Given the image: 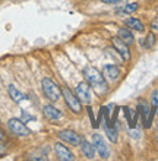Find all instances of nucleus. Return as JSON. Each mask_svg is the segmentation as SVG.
Segmentation results:
<instances>
[{"label": "nucleus", "mask_w": 158, "mask_h": 161, "mask_svg": "<svg viewBox=\"0 0 158 161\" xmlns=\"http://www.w3.org/2000/svg\"><path fill=\"white\" fill-rule=\"evenodd\" d=\"M82 75L85 76V80L98 95H106L108 91V84H107V79L104 78L103 72H100L94 66H86L82 70Z\"/></svg>", "instance_id": "f257e3e1"}, {"label": "nucleus", "mask_w": 158, "mask_h": 161, "mask_svg": "<svg viewBox=\"0 0 158 161\" xmlns=\"http://www.w3.org/2000/svg\"><path fill=\"white\" fill-rule=\"evenodd\" d=\"M117 37H119L120 40H123V41L126 42V44H129V46H132L133 42H135V37H133V34H132V30H129L128 26L119 28Z\"/></svg>", "instance_id": "2eb2a0df"}, {"label": "nucleus", "mask_w": 158, "mask_h": 161, "mask_svg": "<svg viewBox=\"0 0 158 161\" xmlns=\"http://www.w3.org/2000/svg\"><path fill=\"white\" fill-rule=\"evenodd\" d=\"M124 26H128L129 30L132 31H138V32H142L145 30L144 22L141 19H138V18H128V19H124Z\"/></svg>", "instance_id": "ddd939ff"}, {"label": "nucleus", "mask_w": 158, "mask_h": 161, "mask_svg": "<svg viewBox=\"0 0 158 161\" xmlns=\"http://www.w3.org/2000/svg\"><path fill=\"white\" fill-rule=\"evenodd\" d=\"M104 4H117V3H120L122 0H101Z\"/></svg>", "instance_id": "b1692460"}, {"label": "nucleus", "mask_w": 158, "mask_h": 161, "mask_svg": "<svg viewBox=\"0 0 158 161\" xmlns=\"http://www.w3.org/2000/svg\"><path fill=\"white\" fill-rule=\"evenodd\" d=\"M138 8H139V4L138 3H129V4H124L122 9H119L117 13H120V15H129V13L136 12Z\"/></svg>", "instance_id": "dca6fc26"}, {"label": "nucleus", "mask_w": 158, "mask_h": 161, "mask_svg": "<svg viewBox=\"0 0 158 161\" xmlns=\"http://www.w3.org/2000/svg\"><path fill=\"white\" fill-rule=\"evenodd\" d=\"M104 129H106L107 138L111 141V142H117V129L114 126H110V125H104Z\"/></svg>", "instance_id": "f3484780"}, {"label": "nucleus", "mask_w": 158, "mask_h": 161, "mask_svg": "<svg viewBox=\"0 0 158 161\" xmlns=\"http://www.w3.org/2000/svg\"><path fill=\"white\" fill-rule=\"evenodd\" d=\"M53 149H54V154H56V158H57V160H60V161H73L75 160L73 153L64 145V142H54Z\"/></svg>", "instance_id": "1a4fd4ad"}, {"label": "nucleus", "mask_w": 158, "mask_h": 161, "mask_svg": "<svg viewBox=\"0 0 158 161\" xmlns=\"http://www.w3.org/2000/svg\"><path fill=\"white\" fill-rule=\"evenodd\" d=\"M62 98L64 100L66 106L69 107V110L72 111V113H75V114H81L82 113V108H84L82 106H84V104H82V101L76 97L75 91H72L69 86H63V88H62Z\"/></svg>", "instance_id": "7ed1b4c3"}, {"label": "nucleus", "mask_w": 158, "mask_h": 161, "mask_svg": "<svg viewBox=\"0 0 158 161\" xmlns=\"http://www.w3.org/2000/svg\"><path fill=\"white\" fill-rule=\"evenodd\" d=\"M4 154H6V148H4V145L0 144V157H2V155H4Z\"/></svg>", "instance_id": "393cba45"}, {"label": "nucleus", "mask_w": 158, "mask_h": 161, "mask_svg": "<svg viewBox=\"0 0 158 161\" xmlns=\"http://www.w3.org/2000/svg\"><path fill=\"white\" fill-rule=\"evenodd\" d=\"M155 34L154 32H148L146 34V37L144 40H142V46L145 47V48H152V47L155 46Z\"/></svg>", "instance_id": "a211bd4d"}, {"label": "nucleus", "mask_w": 158, "mask_h": 161, "mask_svg": "<svg viewBox=\"0 0 158 161\" xmlns=\"http://www.w3.org/2000/svg\"><path fill=\"white\" fill-rule=\"evenodd\" d=\"M57 136H59V139L62 141V142H64V144L70 145V147H79L82 142V138L81 133H78V132L72 130V129H64V130H60L59 133H57Z\"/></svg>", "instance_id": "423d86ee"}, {"label": "nucleus", "mask_w": 158, "mask_h": 161, "mask_svg": "<svg viewBox=\"0 0 158 161\" xmlns=\"http://www.w3.org/2000/svg\"><path fill=\"white\" fill-rule=\"evenodd\" d=\"M43 116L46 117V119L48 120V122H59L62 117H63V113H62V110L60 108H57L56 106H53V104H44L43 106Z\"/></svg>", "instance_id": "9d476101"}, {"label": "nucleus", "mask_w": 158, "mask_h": 161, "mask_svg": "<svg viewBox=\"0 0 158 161\" xmlns=\"http://www.w3.org/2000/svg\"><path fill=\"white\" fill-rule=\"evenodd\" d=\"M86 111H88V116H90L91 123H92V127L97 129V127H98V125H97V119L94 117V111H92V108H91L90 104H86Z\"/></svg>", "instance_id": "6ab92c4d"}, {"label": "nucleus", "mask_w": 158, "mask_h": 161, "mask_svg": "<svg viewBox=\"0 0 158 161\" xmlns=\"http://www.w3.org/2000/svg\"><path fill=\"white\" fill-rule=\"evenodd\" d=\"M75 94L82 101V104H91L92 103V88L86 80H82L75 86Z\"/></svg>", "instance_id": "39448f33"}, {"label": "nucleus", "mask_w": 158, "mask_h": 161, "mask_svg": "<svg viewBox=\"0 0 158 161\" xmlns=\"http://www.w3.org/2000/svg\"><path fill=\"white\" fill-rule=\"evenodd\" d=\"M151 30H152V31H158V18H155L154 21L151 22Z\"/></svg>", "instance_id": "5701e85b"}, {"label": "nucleus", "mask_w": 158, "mask_h": 161, "mask_svg": "<svg viewBox=\"0 0 158 161\" xmlns=\"http://www.w3.org/2000/svg\"><path fill=\"white\" fill-rule=\"evenodd\" d=\"M92 144L95 147V151L98 153V155L103 160H107V158L110 157V149H108V145L107 142L104 141V138L100 133H94L92 135Z\"/></svg>", "instance_id": "6e6552de"}, {"label": "nucleus", "mask_w": 158, "mask_h": 161, "mask_svg": "<svg viewBox=\"0 0 158 161\" xmlns=\"http://www.w3.org/2000/svg\"><path fill=\"white\" fill-rule=\"evenodd\" d=\"M151 106L155 107V108H158V89H155V91H152V94H151Z\"/></svg>", "instance_id": "412c9836"}, {"label": "nucleus", "mask_w": 158, "mask_h": 161, "mask_svg": "<svg viewBox=\"0 0 158 161\" xmlns=\"http://www.w3.org/2000/svg\"><path fill=\"white\" fill-rule=\"evenodd\" d=\"M41 89H43V94L46 95V98L50 100L52 103L59 101L62 98V88L59 86L57 82H54L50 78H44L41 80Z\"/></svg>", "instance_id": "f03ea898"}, {"label": "nucleus", "mask_w": 158, "mask_h": 161, "mask_svg": "<svg viewBox=\"0 0 158 161\" xmlns=\"http://www.w3.org/2000/svg\"><path fill=\"white\" fill-rule=\"evenodd\" d=\"M8 127H9V130L12 132L15 136H30L31 135L30 127L26 126L24 120L18 119V117L9 119L8 120Z\"/></svg>", "instance_id": "20e7f679"}, {"label": "nucleus", "mask_w": 158, "mask_h": 161, "mask_svg": "<svg viewBox=\"0 0 158 161\" xmlns=\"http://www.w3.org/2000/svg\"><path fill=\"white\" fill-rule=\"evenodd\" d=\"M103 75L108 80H117L122 75V72H120V68L116 64H106L103 68Z\"/></svg>", "instance_id": "9b49d317"}, {"label": "nucleus", "mask_w": 158, "mask_h": 161, "mask_svg": "<svg viewBox=\"0 0 158 161\" xmlns=\"http://www.w3.org/2000/svg\"><path fill=\"white\" fill-rule=\"evenodd\" d=\"M111 46L114 48V51L119 53V56L122 57L123 62H129L130 60V50H129V44L123 41V40H120L119 37H113L111 38Z\"/></svg>", "instance_id": "0eeeda50"}, {"label": "nucleus", "mask_w": 158, "mask_h": 161, "mask_svg": "<svg viewBox=\"0 0 158 161\" xmlns=\"http://www.w3.org/2000/svg\"><path fill=\"white\" fill-rule=\"evenodd\" d=\"M124 114H126V117H128V123H129V127H135V125H133V116H132V110L129 108V107H124Z\"/></svg>", "instance_id": "aec40b11"}, {"label": "nucleus", "mask_w": 158, "mask_h": 161, "mask_svg": "<svg viewBox=\"0 0 158 161\" xmlns=\"http://www.w3.org/2000/svg\"><path fill=\"white\" fill-rule=\"evenodd\" d=\"M24 122H26V120H35L34 116H30V114H26V111H22V117H21Z\"/></svg>", "instance_id": "4be33fe9"}, {"label": "nucleus", "mask_w": 158, "mask_h": 161, "mask_svg": "<svg viewBox=\"0 0 158 161\" xmlns=\"http://www.w3.org/2000/svg\"><path fill=\"white\" fill-rule=\"evenodd\" d=\"M8 94H9V97L12 98V101L16 103V104L22 103L26 98L25 94L21 92V91H19V89H18L15 85H9V86H8Z\"/></svg>", "instance_id": "4468645a"}, {"label": "nucleus", "mask_w": 158, "mask_h": 161, "mask_svg": "<svg viewBox=\"0 0 158 161\" xmlns=\"http://www.w3.org/2000/svg\"><path fill=\"white\" fill-rule=\"evenodd\" d=\"M79 147H81L82 154H84L88 160H94L97 151H95V147H94L92 142H90V141H86V139H82V142H81Z\"/></svg>", "instance_id": "f8f14e48"}, {"label": "nucleus", "mask_w": 158, "mask_h": 161, "mask_svg": "<svg viewBox=\"0 0 158 161\" xmlns=\"http://www.w3.org/2000/svg\"><path fill=\"white\" fill-rule=\"evenodd\" d=\"M4 138H6V136H4V133L2 132V129H0V141H4Z\"/></svg>", "instance_id": "a878e982"}]
</instances>
